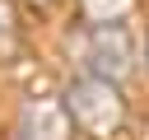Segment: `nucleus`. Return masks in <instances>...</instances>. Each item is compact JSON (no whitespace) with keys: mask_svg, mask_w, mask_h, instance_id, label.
<instances>
[{"mask_svg":"<svg viewBox=\"0 0 149 140\" xmlns=\"http://www.w3.org/2000/svg\"><path fill=\"white\" fill-rule=\"evenodd\" d=\"M70 121L79 135H93V140H107L126 126V93L121 84L102 79V75H74L61 93Z\"/></svg>","mask_w":149,"mask_h":140,"instance_id":"1","label":"nucleus"},{"mask_svg":"<svg viewBox=\"0 0 149 140\" xmlns=\"http://www.w3.org/2000/svg\"><path fill=\"white\" fill-rule=\"evenodd\" d=\"M84 56H88V75H102V79L121 84L135 70V37H130L126 19L93 23L88 28V42H84Z\"/></svg>","mask_w":149,"mask_h":140,"instance_id":"2","label":"nucleus"},{"mask_svg":"<svg viewBox=\"0 0 149 140\" xmlns=\"http://www.w3.org/2000/svg\"><path fill=\"white\" fill-rule=\"evenodd\" d=\"M14 140H74V121L61 98L37 93V98H23L14 117Z\"/></svg>","mask_w":149,"mask_h":140,"instance_id":"3","label":"nucleus"},{"mask_svg":"<svg viewBox=\"0 0 149 140\" xmlns=\"http://www.w3.org/2000/svg\"><path fill=\"white\" fill-rule=\"evenodd\" d=\"M19 51V14H14V0H0V65L14 61Z\"/></svg>","mask_w":149,"mask_h":140,"instance_id":"4","label":"nucleus"},{"mask_svg":"<svg viewBox=\"0 0 149 140\" xmlns=\"http://www.w3.org/2000/svg\"><path fill=\"white\" fill-rule=\"evenodd\" d=\"M79 9H84L88 23H112V19L130 14V0H79Z\"/></svg>","mask_w":149,"mask_h":140,"instance_id":"5","label":"nucleus"},{"mask_svg":"<svg viewBox=\"0 0 149 140\" xmlns=\"http://www.w3.org/2000/svg\"><path fill=\"white\" fill-rule=\"evenodd\" d=\"M23 5H33V9H47V5H51V0H23Z\"/></svg>","mask_w":149,"mask_h":140,"instance_id":"6","label":"nucleus"},{"mask_svg":"<svg viewBox=\"0 0 149 140\" xmlns=\"http://www.w3.org/2000/svg\"><path fill=\"white\" fill-rule=\"evenodd\" d=\"M144 61H149V42H144Z\"/></svg>","mask_w":149,"mask_h":140,"instance_id":"7","label":"nucleus"}]
</instances>
